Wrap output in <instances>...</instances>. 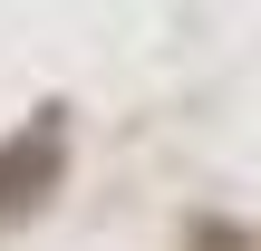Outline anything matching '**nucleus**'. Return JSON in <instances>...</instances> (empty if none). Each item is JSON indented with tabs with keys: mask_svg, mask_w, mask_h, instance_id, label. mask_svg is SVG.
<instances>
[{
	"mask_svg": "<svg viewBox=\"0 0 261 251\" xmlns=\"http://www.w3.org/2000/svg\"><path fill=\"white\" fill-rule=\"evenodd\" d=\"M58 155H68V126H58V106H48L39 126H19V135L0 145V213H29V203L58 184Z\"/></svg>",
	"mask_w": 261,
	"mask_h": 251,
	"instance_id": "nucleus-1",
	"label": "nucleus"
}]
</instances>
